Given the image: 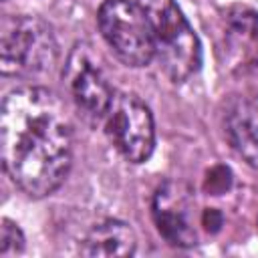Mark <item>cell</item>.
Instances as JSON below:
<instances>
[{"instance_id": "cell-13", "label": "cell", "mask_w": 258, "mask_h": 258, "mask_svg": "<svg viewBox=\"0 0 258 258\" xmlns=\"http://www.w3.org/2000/svg\"><path fill=\"white\" fill-rule=\"evenodd\" d=\"M256 54H258V50H256Z\"/></svg>"}, {"instance_id": "cell-8", "label": "cell", "mask_w": 258, "mask_h": 258, "mask_svg": "<svg viewBox=\"0 0 258 258\" xmlns=\"http://www.w3.org/2000/svg\"><path fill=\"white\" fill-rule=\"evenodd\" d=\"M224 133L232 149L258 169V105L248 99H232L224 113Z\"/></svg>"}, {"instance_id": "cell-1", "label": "cell", "mask_w": 258, "mask_h": 258, "mask_svg": "<svg viewBox=\"0 0 258 258\" xmlns=\"http://www.w3.org/2000/svg\"><path fill=\"white\" fill-rule=\"evenodd\" d=\"M2 165L30 198L56 191L73 163V125L62 101L46 87H18L2 101Z\"/></svg>"}, {"instance_id": "cell-5", "label": "cell", "mask_w": 258, "mask_h": 258, "mask_svg": "<svg viewBox=\"0 0 258 258\" xmlns=\"http://www.w3.org/2000/svg\"><path fill=\"white\" fill-rule=\"evenodd\" d=\"M111 145L131 163H143L155 147V125L149 107L133 93H115L103 119Z\"/></svg>"}, {"instance_id": "cell-7", "label": "cell", "mask_w": 258, "mask_h": 258, "mask_svg": "<svg viewBox=\"0 0 258 258\" xmlns=\"http://www.w3.org/2000/svg\"><path fill=\"white\" fill-rule=\"evenodd\" d=\"M153 222L163 240L177 248H189L198 244V232L194 226V202L189 189L179 181H163L153 196Z\"/></svg>"}, {"instance_id": "cell-4", "label": "cell", "mask_w": 258, "mask_h": 258, "mask_svg": "<svg viewBox=\"0 0 258 258\" xmlns=\"http://www.w3.org/2000/svg\"><path fill=\"white\" fill-rule=\"evenodd\" d=\"M99 30L115 56L127 67H145L155 58L151 24L135 0H105L97 14Z\"/></svg>"}, {"instance_id": "cell-2", "label": "cell", "mask_w": 258, "mask_h": 258, "mask_svg": "<svg viewBox=\"0 0 258 258\" xmlns=\"http://www.w3.org/2000/svg\"><path fill=\"white\" fill-rule=\"evenodd\" d=\"M149 18L155 58L171 83H185L202 64V44L175 0H141Z\"/></svg>"}, {"instance_id": "cell-6", "label": "cell", "mask_w": 258, "mask_h": 258, "mask_svg": "<svg viewBox=\"0 0 258 258\" xmlns=\"http://www.w3.org/2000/svg\"><path fill=\"white\" fill-rule=\"evenodd\" d=\"M62 77L79 113H83V117L91 123L103 121L115 93L89 44L77 42L71 48Z\"/></svg>"}, {"instance_id": "cell-3", "label": "cell", "mask_w": 258, "mask_h": 258, "mask_svg": "<svg viewBox=\"0 0 258 258\" xmlns=\"http://www.w3.org/2000/svg\"><path fill=\"white\" fill-rule=\"evenodd\" d=\"M58 62V44L48 22L38 16H6L0 32V71L4 77H40Z\"/></svg>"}, {"instance_id": "cell-12", "label": "cell", "mask_w": 258, "mask_h": 258, "mask_svg": "<svg viewBox=\"0 0 258 258\" xmlns=\"http://www.w3.org/2000/svg\"><path fill=\"white\" fill-rule=\"evenodd\" d=\"M202 224L208 232H218L220 226H222V216L216 210H206L204 216H202Z\"/></svg>"}, {"instance_id": "cell-10", "label": "cell", "mask_w": 258, "mask_h": 258, "mask_svg": "<svg viewBox=\"0 0 258 258\" xmlns=\"http://www.w3.org/2000/svg\"><path fill=\"white\" fill-rule=\"evenodd\" d=\"M224 40L226 46L244 52L258 42V14L248 6H232L224 14Z\"/></svg>"}, {"instance_id": "cell-9", "label": "cell", "mask_w": 258, "mask_h": 258, "mask_svg": "<svg viewBox=\"0 0 258 258\" xmlns=\"http://www.w3.org/2000/svg\"><path fill=\"white\" fill-rule=\"evenodd\" d=\"M137 248V236L127 222L105 220L93 226L83 238L79 252L89 258L131 256Z\"/></svg>"}, {"instance_id": "cell-11", "label": "cell", "mask_w": 258, "mask_h": 258, "mask_svg": "<svg viewBox=\"0 0 258 258\" xmlns=\"http://www.w3.org/2000/svg\"><path fill=\"white\" fill-rule=\"evenodd\" d=\"M24 250V234L18 224L10 222L8 218L2 220L0 226V258H12L22 254Z\"/></svg>"}]
</instances>
